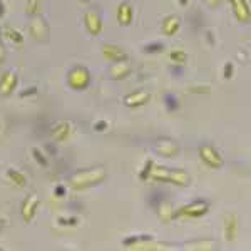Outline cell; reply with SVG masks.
I'll return each mask as SVG.
<instances>
[{
  "label": "cell",
  "instance_id": "1",
  "mask_svg": "<svg viewBox=\"0 0 251 251\" xmlns=\"http://www.w3.org/2000/svg\"><path fill=\"white\" fill-rule=\"evenodd\" d=\"M151 179L157 181V183H169V184H176V186H189L191 183V177L189 174L183 171V169H169L164 166H156L151 171Z\"/></svg>",
  "mask_w": 251,
  "mask_h": 251
},
{
  "label": "cell",
  "instance_id": "2",
  "mask_svg": "<svg viewBox=\"0 0 251 251\" xmlns=\"http://www.w3.org/2000/svg\"><path fill=\"white\" fill-rule=\"evenodd\" d=\"M106 169L102 166H94L89 168L86 171H79L71 177V186L74 189H84V188H92V186L100 184L106 179Z\"/></svg>",
  "mask_w": 251,
  "mask_h": 251
},
{
  "label": "cell",
  "instance_id": "3",
  "mask_svg": "<svg viewBox=\"0 0 251 251\" xmlns=\"http://www.w3.org/2000/svg\"><path fill=\"white\" fill-rule=\"evenodd\" d=\"M209 201L203 200V198H198L193 200L191 203L181 206L179 209H176L173 214V218H201L209 211Z\"/></svg>",
  "mask_w": 251,
  "mask_h": 251
},
{
  "label": "cell",
  "instance_id": "4",
  "mask_svg": "<svg viewBox=\"0 0 251 251\" xmlns=\"http://www.w3.org/2000/svg\"><path fill=\"white\" fill-rule=\"evenodd\" d=\"M198 154H200V159L211 169H221L223 164H225L220 151L211 144H201L198 148Z\"/></svg>",
  "mask_w": 251,
  "mask_h": 251
},
{
  "label": "cell",
  "instance_id": "5",
  "mask_svg": "<svg viewBox=\"0 0 251 251\" xmlns=\"http://www.w3.org/2000/svg\"><path fill=\"white\" fill-rule=\"evenodd\" d=\"M29 30H30V35L34 37L35 40L42 42V40H47L49 39V34H50V29H49V22L42 15H32V20H30V25H29Z\"/></svg>",
  "mask_w": 251,
  "mask_h": 251
},
{
  "label": "cell",
  "instance_id": "6",
  "mask_svg": "<svg viewBox=\"0 0 251 251\" xmlns=\"http://www.w3.org/2000/svg\"><path fill=\"white\" fill-rule=\"evenodd\" d=\"M69 86L75 91H80V89H86L91 82V74L86 67H74L71 72H69Z\"/></svg>",
  "mask_w": 251,
  "mask_h": 251
},
{
  "label": "cell",
  "instance_id": "7",
  "mask_svg": "<svg viewBox=\"0 0 251 251\" xmlns=\"http://www.w3.org/2000/svg\"><path fill=\"white\" fill-rule=\"evenodd\" d=\"M154 151L163 157H176L179 154V144L168 137H161L154 143Z\"/></svg>",
  "mask_w": 251,
  "mask_h": 251
},
{
  "label": "cell",
  "instance_id": "8",
  "mask_svg": "<svg viewBox=\"0 0 251 251\" xmlns=\"http://www.w3.org/2000/svg\"><path fill=\"white\" fill-rule=\"evenodd\" d=\"M236 20L240 24H248L251 20V9L248 0H229Z\"/></svg>",
  "mask_w": 251,
  "mask_h": 251
},
{
  "label": "cell",
  "instance_id": "9",
  "mask_svg": "<svg viewBox=\"0 0 251 251\" xmlns=\"http://www.w3.org/2000/svg\"><path fill=\"white\" fill-rule=\"evenodd\" d=\"M238 228H240V218H238V214H228V216L225 218V228H223V233H225V238L228 243H233L236 240L238 236Z\"/></svg>",
  "mask_w": 251,
  "mask_h": 251
},
{
  "label": "cell",
  "instance_id": "10",
  "mask_svg": "<svg viewBox=\"0 0 251 251\" xmlns=\"http://www.w3.org/2000/svg\"><path fill=\"white\" fill-rule=\"evenodd\" d=\"M151 100V92L148 91H136L124 97V104L127 107H141Z\"/></svg>",
  "mask_w": 251,
  "mask_h": 251
},
{
  "label": "cell",
  "instance_id": "11",
  "mask_svg": "<svg viewBox=\"0 0 251 251\" xmlns=\"http://www.w3.org/2000/svg\"><path fill=\"white\" fill-rule=\"evenodd\" d=\"M84 24H86V29L89 30V34L97 35L102 30V20H100V15L94 10H87L84 14Z\"/></svg>",
  "mask_w": 251,
  "mask_h": 251
},
{
  "label": "cell",
  "instance_id": "12",
  "mask_svg": "<svg viewBox=\"0 0 251 251\" xmlns=\"http://www.w3.org/2000/svg\"><path fill=\"white\" fill-rule=\"evenodd\" d=\"M37 208H39V196L37 194H30L22 204V218L24 221L29 223L30 220H34L35 213H37Z\"/></svg>",
  "mask_w": 251,
  "mask_h": 251
},
{
  "label": "cell",
  "instance_id": "13",
  "mask_svg": "<svg viewBox=\"0 0 251 251\" xmlns=\"http://www.w3.org/2000/svg\"><path fill=\"white\" fill-rule=\"evenodd\" d=\"M19 82V77L15 74V71H7L5 74L2 75V82H0V94L9 96L14 92L15 86Z\"/></svg>",
  "mask_w": 251,
  "mask_h": 251
},
{
  "label": "cell",
  "instance_id": "14",
  "mask_svg": "<svg viewBox=\"0 0 251 251\" xmlns=\"http://www.w3.org/2000/svg\"><path fill=\"white\" fill-rule=\"evenodd\" d=\"M132 7L129 2H121L117 7V22L121 25H129L132 22Z\"/></svg>",
  "mask_w": 251,
  "mask_h": 251
},
{
  "label": "cell",
  "instance_id": "15",
  "mask_svg": "<svg viewBox=\"0 0 251 251\" xmlns=\"http://www.w3.org/2000/svg\"><path fill=\"white\" fill-rule=\"evenodd\" d=\"M50 136L54 141H66L71 136V124L66 123V121H60L50 129Z\"/></svg>",
  "mask_w": 251,
  "mask_h": 251
},
{
  "label": "cell",
  "instance_id": "16",
  "mask_svg": "<svg viewBox=\"0 0 251 251\" xmlns=\"http://www.w3.org/2000/svg\"><path fill=\"white\" fill-rule=\"evenodd\" d=\"M102 52H104V55H106V59L112 60V62H123V60H127V54L117 46H109L107 44V46H104Z\"/></svg>",
  "mask_w": 251,
  "mask_h": 251
},
{
  "label": "cell",
  "instance_id": "17",
  "mask_svg": "<svg viewBox=\"0 0 251 251\" xmlns=\"http://www.w3.org/2000/svg\"><path fill=\"white\" fill-rule=\"evenodd\" d=\"M109 74H111V77L114 80L126 79L131 74V67L126 64V60H123V62H114V66L109 69Z\"/></svg>",
  "mask_w": 251,
  "mask_h": 251
},
{
  "label": "cell",
  "instance_id": "18",
  "mask_svg": "<svg viewBox=\"0 0 251 251\" xmlns=\"http://www.w3.org/2000/svg\"><path fill=\"white\" fill-rule=\"evenodd\" d=\"M179 27H181V20L177 15H169V17H166L163 20V34L164 35H174L177 30H179Z\"/></svg>",
  "mask_w": 251,
  "mask_h": 251
},
{
  "label": "cell",
  "instance_id": "19",
  "mask_svg": "<svg viewBox=\"0 0 251 251\" xmlns=\"http://www.w3.org/2000/svg\"><path fill=\"white\" fill-rule=\"evenodd\" d=\"M156 211H157V214H159V218H161V220H163L164 223H166V221H169V220H173L174 209H173V206H171V203H169L168 200H164L163 203L157 204Z\"/></svg>",
  "mask_w": 251,
  "mask_h": 251
},
{
  "label": "cell",
  "instance_id": "20",
  "mask_svg": "<svg viewBox=\"0 0 251 251\" xmlns=\"http://www.w3.org/2000/svg\"><path fill=\"white\" fill-rule=\"evenodd\" d=\"M2 35H3L5 39H9L12 44H15V46H22V44H24L22 34H20L19 30H15L14 27H3Z\"/></svg>",
  "mask_w": 251,
  "mask_h": 251
},
{
  "label": "cell",
  "instance_id": "21",
  "mask_svg": "<svg viewBox=\"0 0 251 251\" xmlns=\"http://www.w3.org/2000/svg\"><path fill=\"white\" fill-rule=\"evenodd\" d=\"M149 241H154V238L151 236V234H137V236H129L126 238L123 241L124 246H131V248H134L136 245H139V243H149Z\"/></svg>",
  "mask_w": 251,
  "mask_h": 251
},
{
  "label": "cell",
  "instance_id": "22",
  "mask_svg": "<svg viewBox=\"0 0 251 251\" xmlns=\"http://www.w3.org/2000/svg\"><path fill=\"white\" fill-rule=\"evenodd\" d=\"M169 59H171L173 64H181V66H184L186 60H188V54H186L183 49H174V50L169 52Z\"/></svg>",
  "mask_w": 251,
  "mask_h": 251
},
{
  "label": "cell",
  "instance_id": "23",
  "mask_svg": "<svg viewBox=\"0 0 251 251\" xmlns=\"http://www.w3.org/2000/svg\"><path fill=\"white\" fill-rule=\"evenodd\" d=\"M164 200H168L166 198V193L164 191H161V189H156V191H152L151 194H149V200H148V203L151 208H157V204L159 203H163Z\"/></svg>",
  "mask_w": 251,
  "mask_h": 251
},
{
  "label": "cell",
  "instance_id": "24",
  "mask_svg": "<svg viewBox=\"0 0 251 251\" xmlns=\"http://www.w3.org/2000/svg\"><path fill=\"white\" fill-rule=\"evenodd\" d=\"M164 106L169 112L177 111L179 109V99L174 94H171V92H168V94H164Z\"/></svg>",
  "mask_w": 251,
  "mask_h": 251
},
{
  "label": "cell",
  "instance_id": "25",
  "mask_svg": "<svg viewBox=\"0 0 251 251\" xmlns=\"http://www.w3.org/2000/svg\"><path fill=\"white\" fill-rule=\"evenodd\" d=\"M7 176H9L10 179L14 181V183L17 184V186H20V188H24V186L27 184L25 176H24V174L20 173V171H15V169H12V168H10L9 171H7Z\"/></svg>",
  "mask_w": 251,
  "mask_h": 251
},
{
  "label": "cell",
  "instance_id": "26",
  "mask_svg": "<svg viewBox=\"0 0 251 251\" xmlns=\"http://www.w3.org/2000/svg\"><path fill=\"white\" fill-rule=\"evenodd\" d=\"M152 168H154V161H151V159L146 161L144 166H143V169L139 171V179H141V181L151 179V171H152Z\"/></svg>",
  "mask_w": 251,
  "mask_h": 251
},
{
  "label": "cell",
  "instance_id": "27",
  "mask_svg": "<svg viewBox=\"0 0 251 251\" xmlns=\"http://www.w3.org/2000/svg\"><path fill=\"white\" fill-rule=\"evenodd\" d=\"M144 52L146 54H161L164 52V44L163 42H151L144 46Z\"/></svg>",
  "mask_w": 251,
  "mask_h": 251
},
{
  "label": "cell",
  "instance_id": "28",
  "mask_svg": "<svg viewBox=\"0 0 251 251\" xmlns=\"http://www.w3.org/2000/svg\"><path fill=\"white\" fill-rule=\"evenodd\" d=\"M184 248H191V250H214L216 248V245H214L213 241H200V243H193V245H186Z\"/></svg>",
  "mask_w": 251,
  "mask_h": 251
},
{
  "label": "cell",
  "instance_id": "29",
  "mask_svg": "<svg viewBox=\"0 0 251 251\" xmlns=\"http://www.w3.org/2000/svg\"><path fill=\"white\" fill-rule=\"evenodd\" d=\"M32 156L35 157V161H37V163H39L40 166H47V164H49V159H47V156L44 154V152L40 151L39 148H34V149H32Z\"/></svg>",
  "mask_w": 251,
  "mask_h": 251
},
{
  "label": "cell",
  "instance_id": "30",
  "mask_svg": "<svg viewBox=\"0 0 251 251\" xmlns=\"http://www.w3.org/2000/svg\"><path fill=\"white\" fill-rule=\"evenodd\" d=\"M39 7H40V2L39 0H29L25 5V12L29 15H37L39 14Z\"/></svg>",
  "mask_w": 251,
  "mask_h": 251
},
{
  "label": "cell",
  "instance_id": "31",
  "mask_svg": "<svg viewBox=\"0 0 251 251\" xmlns=\"http://www.w3.org/2000/svg\"><path fill=\"white\" fill-rule=\"evenodd\" d=\"M188 91L193 92V94H209L211 86H208V84H203V86H191Z\"/></svg>",
  "mask_w": 251,
  "mask_h": 251
},
{
  "label": "cell",
  "instance_id": "32",
  "mask_svg": "<svg viewBox=\"0 0 251 251\" xmlns=\"http://www.w3.org/2000/svg\"><path fill=\"white\" fill-rule=\"evenodd\" d=\"M234 74V66L233 62H226L225 66H223V77H225L226 80H229L233 77Z\"/></svg>",
  "mask_w": 251,
  "mask_h": 251
},
{
  "label": "cell",
  "instance_id": "33",
  "mask_svg": "<svg viewBox=\"0 0 251 251\" xmlns=\"http://www.w3.org/2000/svg\"><path fill=\"white\" fill-rule=\"evenodd\" d=\"M59 223L62 226H75L77 225V218L71 216V218H59Z\"/></svg>",
  "mask_w": 251,
  "mask_h": 251
},
{
  "label": "cell",
  "instance_id": "34",
  "mask_svg": "<svg viewBox=\"0 0 251 251\" xmlns=\"http://www.w3.org/2000/svg\"><path fill=\"white\" fill-rule=\"evenodd\" d=\"M171 72H173L174 77H181V75L184 74V69H183L181 64H173V66H171Z\"/></svg>",
  "mask_w": 251,
  "mask_h": 251
},
{
  "label": "cell",
  "instance_id": "35",
  "mask_svg": "<svg viewBox=\"0 0 251 251\" xmlns=\"http://www.w3.org/2000/svg\"><path fill=\"white\" fill-rule=\"evenodd\" d=\"M37 94V87H29L25 91L20 92V97H29V96H35Z\"/></svg>",
  "mask_w": 251,
  "mask_h": 251
},
{
  "label": "cell",
  "instance_id": "36",
  "mask_svg": "<svg viewBox=\"0 0 251 251\" xmlns=\"http://www.w3.org/2000/svg\"><path fill=\"white\" fill-rule=\"evenodd\" d=\"M94 129H96V131H106V129H107V123H106V121H99V123H96L94 124Z\"/></svg>",
  "mask_w": 251,
  "mask_h": 251
},
{
  "label": "cell",
  "instance_id": "37",
  "mask_svg": "<svg viewBox=\"0 0 251 251\" xmlns=\"http://www.w3.org/2000/svg\"><path fill=\"white\" fill-rule=\"evenodd\" d=\"M5 60V49L2 46V34H0V64Z\"/></svg>",
  "mask_w": 251,
  "mask_h": 251
},
{
  "label": "cell",
  "instance_id": "38",
  "mask_svg": "<svg viewBox=\"0 0 251 251\" xmlns=\"http://www.w3.org/2000/svg\"><path fill=\"white\" fill-rule=\"evenodd\" d=\"M223 0H206V3H208L209 7H213V9H216V7L221 5Z\"/></svg>",
  "mask_w": 251,
  "mask_h": 251
},
{
  "label": "cell",
  "instance_id": "39",
  "mask_svg": "<svg viewBox=\"0 0 251 251\" xmlns=\"http://www.w3.org/2000/svg\"><path fill=\"white\" fill-rule=\"evenodd\" d=\"M54 194L55 196H64V194H66V188H64V186H59V188L54 189Z\"/></svg>",
  "mask_w": 251,
  "mask_h": 251
},
{
  "label": "cell",
  "instance_id": "40",
  "mask_svg": "<svg viewBox=\"0 0 251 251\" xmlns=\"http://www.w3.org/2000/svg\"><path fill=\"white\" fill-rule=\"evenodd\" d=\"M46 149H47L49 152H50L52 156H55V154H57V151H55V149L52 148V144H47V146H46Z\"/></svg>",
  "mask_w": 251,
  "mask_h": 251
},
{
  "label": "cell",
  "instance_id": "41",
  "mask_svg": "<svg viewBox=\"0 0 251 251\" xmlns=\"http://www.w3.org/2000/svg\"><path fill=\"white\" fill-rule=\"evenodd\" d=\"M3 14H5V5H3V2L0 0V17H2Z\"/></svg>",
  "mask_w": 251,
  "mask_h": 251
},
{
  "label": "cell",
  "instance_id": "42",
  "mask_svg": "<svg viewBox=\"0 0 251 251\" xmlns=\"http://www.w3.org/2000/svg\"><path fill=\"white\" fill-rule=\"evenodd\" d=\"M5 223H7V220H0V231L3 229V226H5Z\"/></svg>",
  "mask_w": 251,
  "mask_h": 251
},
{
  "label": "cell",
  "instance_id": "43",
  "mask_svg": "<svg viewBox=\"0 0 251 251\" xmlns=\"http://www.w3.org/2000/svg\"><path fill=\"white\" fill-rule=\"evenodd\" d=\"M188 2H189V0H179V3H181V5H183V7L188 5Z\"/></svg>",
  "mask_w": 251,
  "mask_h": 251
},
{
  "label": "cell",
  "instance_id": "44",
  "mask_svg": "<svg viewBox=\"0 0 251 251\" xmlns=\"http://www.w3.org/2000/svg\"><path fill=\"white\" fill-rule=\"evenodd\" d=\"M82 2H92V0H82Z\"/></svg>",
  "mask_w": 251,
  "mask_h": 251
}]
</instances>
